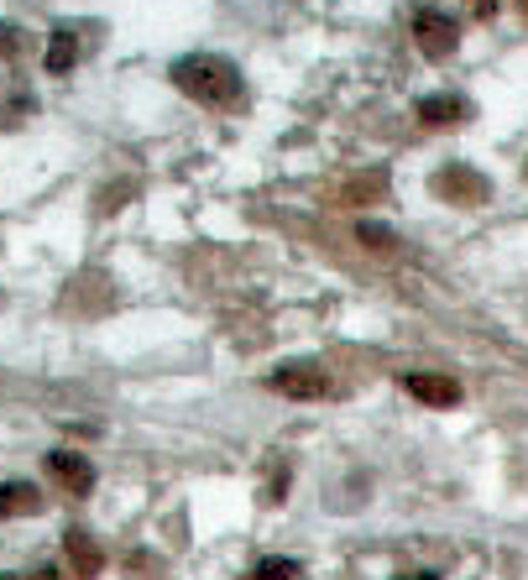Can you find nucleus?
<instances>
[{
  "label": "nucleus",
  "mask_w": 528,
  "mask_h": 580,
  "mask_svg": "<svg viewBox=\"0 0 528 580\" xmlns=\"http://www.w3.org/2000/svg\"><path fill=\"white\" fill-rule=\"evenodd\" d=\"M189 100H199V105H235L241 100V68L231 59H215V53H189V59L173 63V74H168Z\"/></svg>",
  "instance_id": "obj_1"
},
{
  "label": "nucleus",
  "mask_w": 528,
  "mask_h": 580,
  "mask_svg": "<svg viewBox=\"0 0 528 580\" xmlns=\"http://www.w3.org/2000/svg\"><path fill=\"white\" fill-rule=\"evenodd\" d=\"M267 387L294 398V403H320V398H330V372L314 361H283V366H272Z\"/></svg>",
  "instance_id": "obj_2"
},
{
  "label": "nucleus",
  "mask_w": 528,
  "mask_h": 580,
  "mask_svg": "<svg viewBox=\"0 0 528 580\" xmlns=\"http://www.w3.org/2000/svg\"><path fill=\"white\" fill-rule=\"evenodd\" d=\"M429 189H435L440 199L461 204V209H476V204L492 199V183L476 173V168H466V163H450V168H440V173L429 178Z\"/></svg>",
  "instance_id": "obj_3"
},
{
  "label": "nucleus",
  "mask_w": 528,
  "mask_h": 580,
  "mask_svg": "<svg viewBox=\"0 0 528 580\" xmlns=\"http://www.w3.org/2000/svg\"><path fill=\"white\" fill-rule=\"evenodd\" d=\"M413 31H418V48H424L429 59H450L455 42H461V27H455L445 11H435V5H424V11L413 16Z\"/></svg>",
  "instance_id": "obj_4"
},
{
  "label": "nucleus",
  "mask_w": 528,
  "mask_h": 580,
  "mask_svg": "<svg viewBox=\"0 0 528 580\" xmlns=\"http://www.w3.org/2000/svg\"><path fill=\"white\" fill-rule=\"evenodd\" d=\"M403 387H409V398H418V403H429V408H455L461 403V382L440 377V372H409Z\"/></svg>",
  "instance_id": "obj_5"
},
{
  "label": "nucleus",
  "mask_w": 528,
  "mask_h": 580,
  "mask_svg": "<svg viewBox=\"0 0 528 580\" xmlns=\"http://www.w3.org/2000/svg\"><path fill=\"white\" fill-rule=\"evenodd\" d=\"M48 471L59 476L68 492H79V497L94 492V465H89L79 450H53V455H48Z\"/></svg>",
  "instance_id": "obj_6"
},
{
  "label": "nucleus",
  "mask_w": 528,
  "mask_h": 580,
  "mask_svg": "<svg viewBox=\"0 0 528 580\" xmlns=\"http://www.w3.org/2000/svg\"><path fill=\"white\" fill-rule=\"evenodd\" d=\"M42 513V492L31 481H0V518H31Z\"/></svg>",
  "instance_id": "obj_7"
},
{
  "label": "nucleus",
  "mask_w": 528,
  "mask_h": 580,
  "mask_svg": "<svg viewBox=\"0 0 528 580\" xmlns=\"http://www.w3.org/2000/svg\"><path fill=\"white\" fill-rule=\"evenodd\" d=\"M63 550H68V559H74V570L79 576H100V565H105V554L94 550V539H89L85 528H68V539H63Z\"/></svg>",
  "instance_id": "obj_8"
},
{
  "label": "nucleus",
  "mask_w": 528,
  "mask_h": 580,
  "mask_svg": "<svg viewBox=\"0 0 528 580\" xmlns=\"http://www.w3.org/2000/svg\"><path fill=\"white\" fill-rule=\"evenodd\" d=\"M461 116H466V105H461L455 94H429V100H418V120H424V126H455Z\"/></svg>",
  "instance_id": "obj_9"
},
{
  "label": "nucleus",
  "mask_w": 528,
  "mask_h": 580,
  "mask_svg": "<svg viewBox=\"0 0 528 580\" xmlns=\"http://www.w3.org/2000/svg\"><path fill=\"white\" fill-rule=\"evenodd\" d=\"M79 63V37L74 31H53L48 37V74H68Z\"/></svg>",
  "instance_id": "obj_10"
},
{
  "label": "nucleus",
  "mask_w": 528,
  "mask_h": 580,
  "mask_svg": "<svg viewBox=\"0 0 528 580\" xmlns=\"http://www.w3.org/2000/svg\"><path fill=\"white\" fill-rule=\"evenodd\" d=\"M356 235H361V246H377L382 257H392V252H403V246H398V235H392V231H382V225H372V220H366V225H361V231H356Z\"/></svg>",
  "instance_id": "obj_11"
},
{
  "label": "nucleus",
  "mask_w": 528,
  "mask_h": 580,
  "mask_svg": "<svg viewBox=\"0 0 528 580\" xmlns=\"http://www.w3.org/2000/svg\"><path fill=\"white\" fill-rule=\"evenodd\" d=\"M257 580H298V559H283V554H272L257 565Z\"/></svg>",
  "instance_id": "obj_12"
},
{
  "label": "nucleus",
  "mask_w": 528,
  "mask_h": 580,
  "mask_svg": "<svg viewBox=\"0 0 528 580\" xmlns=\"http://www.w3.org/2000/svg\"><path fill=\"white\" fill-rule=\"evenodd\" d=\"M0 53H16V27H0Z\"/></svg>",
  "instance_id": "obj_13"
},
{
  "label": "nucleus",
  "mask_w": 528,
  "mask_h": 580,
  "mask_svg": "<svg viewBox=\"0 0 528 580\" xmlns=\"http://www.w3.org/2000/svg\"><path fill=\"white\" fill-rule=\"evenodd\" d=\"M22 580H63L53 565H42V570H31V576H22Z\"/></svg>",
  "instance_id": "obj_14"
},
{
  "label": "nucleus",
  "mask_w": 528,
  "mask_h": 580,
  "mask_svg": "<svg viewBox=\"0 0 528 580\" xmlns=\"http://www.w3.org/2000/svg\"><path fill=\"white\" fill-rule=\"evenodd\" d=\"M471 5H476L481 16H492V11H498V0H471Z\"/></svg>",
  "instance_id": "obj_15"
},
{
  "label": "nucleus",
  "mask_w": 528,
  "mask_h": 580,
  "mask_svg": "<svg viewBox=\"0 0 528 580\" xmlns=\"http://www.w3.org/2000/svg\"><path fill=\"white\" fill-rule=\"evenodd\" d=\"M403 580H435V576H403Z\"/></svg>",
  "instance_id": "obj_16"
},
{
  "label": "nucleus",
  "mask_w": 528,
  "mask_h": 580,
  "mask_svg": "<svg viewBox=\"0 0 528 580\" xmlns=\"http://www.w3.org/2000/svg\"><path fill=\"white\" fill-rule=\"evenodd\" d=\"M524 16H528V0H524Z\"/></svg>",
  "instance_id": "obj_17"
},
{
  "label": "nucleus",
  "mask_w": 528,
  "mask_h": 580,
  "mask_svg": "<svg viewBox=\"0 0 528 580\" xmlns=\"http://www.w3.org/2000/svg\"><path fill=\"white\" fill-rule=\"evenodd\" d=\"M0 580H11V576H0Z\"/></svg>",
  "instance_id": "obj_18"
},
{
  "label": "nucleus",
  "mask_w": 528,
  "mask_h": 580,
  "mask_svg": "<svg viewBox=\"0 0 528 580\" xmlns=\"http://www.w3.org/2000/svg\"><path fill=\"white\" fill-rule=\"evenodd\" d=\"M524 173H528V163H524Z\"/></svg>",
  "instance_id": "obj_19"
}]
</instances>
